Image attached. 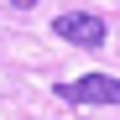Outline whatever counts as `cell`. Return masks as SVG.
Segmentation results:
<instances>
[{"mask_svg": "<svg viewBox=\"0 0 120 120\" xmlns=\"http://www.w3.org/2000/svg\"><path fill=\"white\" fill-rule=\"evenodd\" d=\"M57 99H68V105H120V78H110V73L68 78V84H57Z\"/></svg>", "mask_w": 120, "mask_h": 120, "instance_id": "1", "label": "cell"}, {"mask_svg": "<svg viewBox=\"0 0 120 120\" xmlns=\"http://www.w3.org/2000/svg\"><path fill=\"white\" fill-rule=\"evenodd\" d=\"M52 31L63 37V42H73V47H105V21L99 16H89V11H68V16H57L52 21Z\"/></svg>", "mask_w": 120, "mask_h": 120, "instance_id": "2", "label": "cell"}, {"mask_svg": "<svg viewBox=\"0 0 120 120\" xmlns=\"http://www.w3.org/2000/svg\"><path fill=\"white\" fill-rule=\"evenodd\" d=\"M11 5H16V11H31V5H37V0H11Z\"/></svg>", "mask_w": 120, "mask_h": 120, "instance_id": "3", "label": "cell"}]
</instances>
